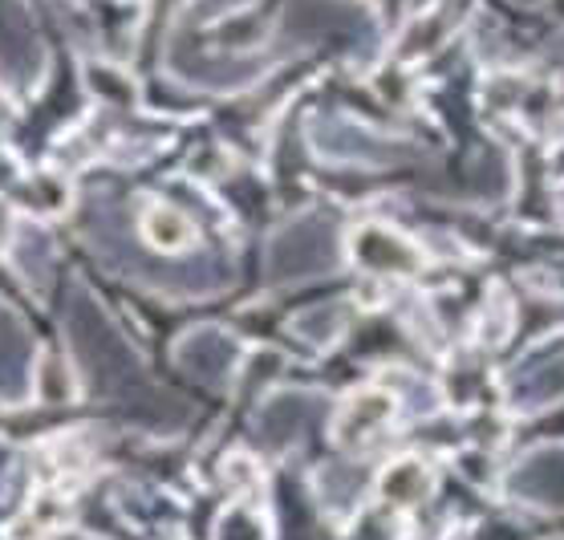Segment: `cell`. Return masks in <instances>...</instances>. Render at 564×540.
Instances as JSON below:
<instances>
[{
	"mask_svg": "<svg viewBox=\"0 0 564 540\" xmlns=\"http://www.w3.org/2000/svg\"><path fill=\"white\" fill-rule=\"evenodd\" d=\"M147 236H151L154 248L175 252V248H184L191 240V224L179 212H171V208H154L151 216H147Z\"/></svg>",
	"mask_w": 564,
	"mask_h": 540,
	"instance_id": "6da1fadb",
	"label": "cell"
}]
</instances>
